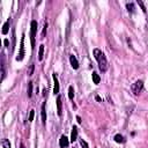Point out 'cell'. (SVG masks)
I'll return each instance as SVG.
<instances>
[{
    "label": "cell",
    "instance_id": "obj_17",
    "mask_svg": "<svg viewBox=\"0 0 148 148\" xmlns=\"http://www.w3.org/2000/svg\"><path fill=\"white\" fill-rule=\"evenodd\" d=\"M48 30V21H44V27H43V31H42V38H44L45 35H46Z\"/></svg>",
    "mask_w": 148,
    "mask_h": 148
},
{
    "label": "cell",
    "instance_id": "obj_13",
    "mask_svg": "<svg viewBox=\"0 0 148 148\" xmlns=\"http://www.w3.org/2000/svg\"><path fill=\"white\" fill-rule=\"evenodd\" d=\"M114 139H115L116 142H118V144H124V142H125V139H124V137L120 135V134H116Z\"/></svg>",
    "mask_w": 148,
    "mask_h": 148
},
{
    "label": "cell",
    "instance_id": "obj_18",
    "mask_svg": "<svg viewBox=\"0 0 148 148\" xmlns=\"http://www.w3.org/2000/svg\"><path fill=\"white\" fill-rule=\"evenodd\" d=\"M1 145H2V147L4 148H10V144H9V141L7 139H4L1 141Z\"/></svg>",
    "mask_w": 148,
    "mask_h": 148
},
{
    "label": "cell",
    "instance_id": "obj_16",
    "mask_svg": "<svg viewBox=\"0 0 148 148\" xmlns=\"http://www.w3.org/2000/svg\"><path fill=\"white\" fill-rule=\"evenodd\" d=\"M5 75H6V72H5V63H4V59L1 61V80L5 79Z\"/></svg>",
    "mask_w": 148,
    "mask_h": 148
},
{
    "label": "cell",
    "instance_id": "obj_20",
    "mask_svg": "<svg viewBox=\"0 0 148 148\" xmlns=\"http://www.w3.org/2000/svg\"><path fill=\"white\" fill-rule=\"evenodd\" d=\"M126 7H127V10H128V12H131V13L134 12V4H133V2H130V4H127V5H126Z\"/></svg>",
    "mask_w": 148,
    "mask_h": 148
},
{
    "label": "cell",
    "instance_id": "obj_21",
    "mask_svg": "<svg viewBox=\"0 0 148 148\" xmlns=\"http://www.w3.org/2000/svg\"><path fill=\"white\" fill-rule=\"evenodd\" d=\"M34 69H35V65L34 64H31V65L29 66V69H28V75L29 76H31V75L34 74Z\"/></svg>",
    "mask_w": 148,
    "mask_h": 148
},
{
    "label": "cell",
    "instance_id": "obj_25",
    "mask_svg": "<svg viewBox=\"0 0 148 148\" xmlns=\"http://www.w3.org/2000/svg\"><path fill=\"white\" fill-rule=\"evenodd\" d=\"M76 120H78V123H79V124H80V123H81V118H80V117H79V116H78V117H76Z\"/></svg>",
    "mask_w": 148,
    "mask_h": 148
},
{
    "label": "cell",
    "instance_id": "obj_10",
    "mask_svg": "<svg viewBox=\"0 0 148 148\" xmlns=\"http://www.w3.org/2000/svg\"><path fill=\"white\" fill-rule=\"evenodd\" d=\"M42 123L43 125H45L46 124V111H45V102L42 104Z\"/></svg>",
    "mask_w": 148,
    "mask_h": 148
},
{
    "label": "cell",
    "instance_id": "obj_7",
    "mask_svg": "<svg viewBox=\"0 0 148 148\" xmlns=\"http://www.w3.org/2000/svg\"><path fill=\"white\" fill-rule=\"evenodd\" d=\"M57 112L58 116L63 115V101H61V96L57 97Z\"/></svg>",
    "mask_w": 148,
    "mask_h": 148
},
{
    "label": "cell",
    "instance_id": "obj_5",
    "mask_svg": "<svg viewBox=\"0 0 148 148\" xmlns=\"http://www.w3.org/2000/svg\"><path fill=\"white\" fill-rule=\"evenodd\" d=\"M68 144H69L68 138H67L66 135H61L60 139H59V146H60L61 148H66L67 146H68Z\"/></svg>",
    "mask_w": 148,
    "mask_h": 148
},
{
    "label": "cell",
    "instance_id": "obj_4",
    "mask_svg": "<svg viewBox=\"0 0 148 148\" xmlns=\"http://www.w3.org/2000/svg\"><path fill=\"white\" fill-rule=\"evenodd\" d=\"M23 58H25V34H22V37H21L20 52H19V56L16 57V60H17V61H22Z\"/></svg>",
    "mask_w": 148,
    "mask_h": 148
},
{
    "label": "cell",
    "instance_id": "obj_26",
    "mask_svg": "<svg viewBox=\"0 0 148 148\" xmlns=\"http://www.w3.org/2000/svg\"><path fill=\"white\" fill-rule=\"evenodd\" d=\"M96 101H98V102H102V99H101V97H99V96H96Z\"/></svg>",
    "mask_w": 148,
    "mask_h": 148
},
{
    "label": "cell",
    "instance_id": "obj_19",
    "mask_svg": "<svg viewBox=\"0 0 148 148\" xmlns=\"http://www.w3.org/2000/svg\"><path fill=\"white\" fill-rule=\"evenodd\" d=\"M68 97H69V99L74 98V89H73V87L68 88Z\"/></svg>",
    "mask_w": 148,
    "mask_h": 148
},
{
    "label": "cell",
    "instance_id": "obj_14",
    "mask_svg": "<svg viewBox=\"0 0 148 148\" xmlns=\"http://www.w3.org/2000/svg\"><path fill=\"white\" fill-rule=\"evenodd\" d=\"M93 81L95 85H98V83L101 82V78H99V75L96 73V72H93Z\"/></svg>",
    "mask_w": 148,
    "mask_h": 148
},
{
    "label": "cell",
    "instance_id": "obj_28",
    "mask_svg": "<svg viewBox=\"0 0 148 148\" xmlns=\"http://www.w3.org/2000/svg\"><path fill=\"white\" fill-rule=\"evenodd\" d=\"M20 148H26V146H25L23 144H21V147H20Z\"/></svg>",
    "mask_w": 148,
    "mask_h": 148
},
{
    "label": "cell",
    "instance_id": "obj_8",
    "mask_svg": "<svg viewBox=\"0 0 148 148\" xmlns=\"http://www.w3.org/2000/svg\"><path fill=\"white\" fill-rule=\"evenodd\" d=\"M69 61H71V65H72V67H73L74 69H78V68H79V63H78V60H76V58H75V56H73V55L69 56Z\"/></svg>",
    "mask_w": 148,
    "mask_h": 148
},
{
    "label": "cell",
    "instance_id": "obj_9",
    "mask_svg": "<svg viewBox=\"0 0 148 148\" xmlns=\"http://www.w3.org/2000/svg\"><path fill=\"white\" fill-rule=\"evenodd\" d=\"M76 139H78V127L76 126H73L72 133H71V141L74 142V141H76Z\"/></svg>",
    "mask_w": 148,
    "mask_h": 148
},
{
    "label": "cell",
    "instance_id": "obj_2",
    "mask_svg": "<svg viewBox=\"0 0 148 148\" xmlns=\"http://www.w3.org/2000/svg\"><path fill=\"white\" fill-rule=\"evenodd\" d=\"M142 89H144V81H142V80H138V81H135L131 86L132 93H133L135 96L139 95V94L142 91Z\"/></svg>",
    "mask_w": 148,
    "mask_h": 148
},
{
    "label": "cell",
    "instance_id": "obj_12",
    "mask_svg": "<svg viewBox=\"0 0 148 148\" xmlns=\"http://www.w3.org/2000/svg\"><path fill=\"white\" fill-rule=\"evenodd\" d=\"M43 57H44V45L41 44L39 45V50H38V60L39 61L43 60Z\"/></svg>",
    "mask_w": 148,
    "mask_h": 148
},
{
    "label": "cell",
    "instance_id": "obj_23",
    "mask_svg": "<svg viewBox=\"0 0 148 148\" xmlns=\"http://www.w3.org/2000/svg\"><path fill=\"white\" fill-rule=\"evenodd\" d=\"M80 145H81V147H82V148H89V146H88V144H87V142H86L83 139L80 140Z\"/></svg>",
    "mask_w": 148,
    "mask_h": 148
},
{
    "label": "cell",
    "instance_id": "obj_3",
    "mask_svg": "<svg viewBox=\"0 0 148 148\" xmlns=\"http://www.w3.org/2000/svg\"><path fill=\"white\" fill-rule=\"evenodd\" d=\"M31 26V31H30V37H31V48L35 49V39H36V33H37V21L33 20L30 23Z\"/></svg>",
    "mask_w": 148,
    "mask_h": 148
},
{
    "label": "cell",
    "instance_id": "obj_15",
    "mask_svg": "<svg viewBox=\"0 0 148 148\" xmlns=\"http://www.w3.org/2000/svg\"><path fill=\"white\" fill-rule=\"evenodd\" d=\"M33 96V82H28V97Z\"/></svg>",
    "mask_w": 148,
    "mask_h": 148
},
{
    "label": "cell",
    "instance_id": "obj_1",
    "mask_svg": "<svg viewBox=\"0 0 148 148\" xmlns=\"http://www.w3.org/2000/svg\"><path fill=\"white\" fill-rule=\"evenodd\" d=\"M94 57L97 60L98 63V67L102 72H106L108 69V60L104 56V53L102 52L99 49H94Z\"/></svg>",
    "mask_w": 148,
    "mask_h": 148
},
{
    "label": "cell",
    "instance_id": "obj_6",
    "mask_svg": "<svg viewBox=\"0 0 148 148\" xmlns=\"http://www.w3.org/2000/svg\"><path fill=\"white\" fill-rule=\"evenodd\" d=\"M52 78H53V83H55V87H53V94L57 95V94L59 93V82H58V78H57V75H56V73L52 74Z\"/></svg>",
    "mask_w": 148,
    "mask_h": 148
},
{
    "label": "cell",
    "instance_id": "obj_27",
    "mask_svg": "<svg viewBox=\"0 0 148 148\" xmlns=\"http://www.w3.org/2000/svg\"><path fill=\"white\" fill-rule=\"evenodd\" d=\"M5 45H6V46H8V39H5Z\"/></svg>",
    "mask_w": 148,
    "mask_h": 148
},
{
    "label": "cell",
    "instance_id": "obj_22",
    "mask_svg": "<svg viewBox=\"0 0 148 148\" xmlns=\"http://www.w3.org/2000/svg\"><path fill=\"white\" fill-rule=\"evenodd\" d=\"M34 117H35V110H30V114H29V122H33L34 120Z\"/></svg>",
    "mask_w": 148,
    "mask_h": 148
},
{
    "label": "cell",
    "instance_id": "obj_11",
    "mask_svg": "<svg viewBox=\"0 0 148 148\" xmlns=\"http://www.w3.org/2000/svg\"><path fill=\"white\" fill-rule=\"evenodd\" d=\"M9 26H10V20H7L6 22H5V25L2 26V34H4V35L8 34V30H9Z\"/></svg>",
    "mask_w": 148,
    "mask_h": 148
},
{
    "label": "cell",
    "instance_id": "obj_24",
    "mask_svg": "<svg viewBox=\"0 0 148 148\" xmlns=\"http://www.w3.org/2000/svg\"><path fill=\"white\" fill-rule=\"evenodd\" d=\"M138 5H139V6H140V7H141V9H142V10H144V12H145V13H146V7H145V5H144V2H142V1H138Z\"/></svg>",
    "mask_w": 148,
    "mask_h": 148
}]
</instances>
